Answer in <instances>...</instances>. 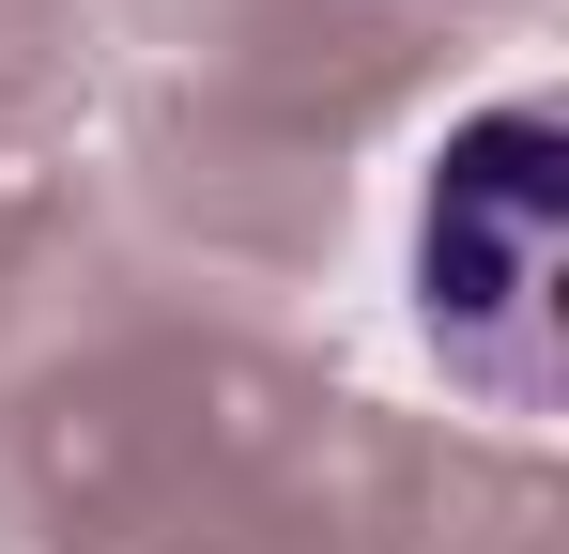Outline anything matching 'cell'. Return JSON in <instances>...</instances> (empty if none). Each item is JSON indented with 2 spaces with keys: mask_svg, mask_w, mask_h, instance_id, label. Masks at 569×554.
Instances as JSON below:
<instances>
[{
  "mask_svg": "<svg viewBox=\"0 0 569 554\" xmlns=\"http://www.w3.org/2000/svg\"><path fill=\"white\" fill-rule=\"evenodd\" d=\"M539 277H555V123L492 108V123L447 139V185H431V324H447V355H492V324H539Z\"/></svg>",
  "mask_w": 569,
  "mask_h": 554,
  "instance_id": "1",
  "label": "cell"
}]
</instances>
